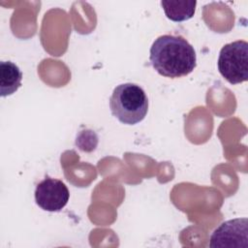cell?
<instances>
[{"label": "cell", "instance_id": "cell-7", "mask_svg": "<svg viewBox=\"0 0 248 248\" xmlns=\"http://www.w3.org/2000/svg\"><path fill=\"white\" fill-rule=\"evenodd\" d=\"M161 6L167 17L172 21L180 22L190 19L196 11L197 1L193 0H163Z\"/></svg>", "mask_w": 248, "mask_h": 248}, {"label": "cell", "instance_id": "cell-1", "mask_svg": "<svg viewBox=\"0 0 248 248\" xmlns=\"http://www.w3.org/2000/svg\"><path fill=\"white\" fill-rule=\"evenodd\" d=\"M150 63L163 77L176 78L189 75L197 66L196 51L181 36L162 35L150 47Z\"/></svg>", "mask_w": 248, "mask_h": 248}, {"label": "cell", "instance_id": "cell-6", "mask_svg": "<svg viewBox=\"0 0 248 248\" xmlns=\"http://www.w3.org/2000/svg\"><path fill=\"white\" fill-rule=\"evenodd\" d=\"M22 73L11 61L0 62V95L7 97L14 94L21 85Z\"/></svg>", "mask_w": 248, "mask_h": 248}, {"label": "cell", "instance_id": "cell-2", "mask_svg": "<svg viewBox=\"0 0 248 248\" xmlns=\"http://www.w3.org/2000/svg\"><path fill=\"white\" fill-rule=\"evenodd\" d=\"M112 115L121 123L135 125L142 121L148 111V99L144 90L132 82L117 85L109 98Z\"/></svg>", "mask_w": 248, "mask_h": 248}, {"label": "cell", "instance_id": "cell-4", "mask_svg": "<svg viewBox=\"0 0 248 248\" xmlns=\"http://www.w3.org/2000/svg\"><path fill=\"white\" fill-rule=\"evenodd\" d=\"M70 198L67 186L59 179L46 176L35 189L36 203L44 210L57 212L65 207Z\"/></svg>", "mask_w": 248, "mask_h": 248}, {"label": "cell", "instance_id": "cell-5", "mask_svg": "<svg viewBox=\"0 0 248 248\" xmlns=\"http://www.w3.org/2000/svg\"><path fill=\"white\" fill-rule=\"evenodd\" d=\"M246 218H236L222 223L210 236V247H248Z\"/></svg>", "mask_w": 248, "mask_h": 248}, {"label": "cell", "instance_id": "cell-3", "mask_svg": "<svg viewBox=\"0 0 248 248\" xmlns=\"http://www.w3.org/2000/svg\"><path fill=\"white\" fill-rule=\"evenodd\" d=\"M218 70L222 77L232 84L248 79V43L235 41L225 45L219 53Z\"/></svg>", "mask_w": 248, "mask_h": 248}]
</instances>
